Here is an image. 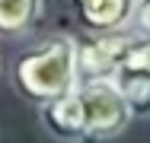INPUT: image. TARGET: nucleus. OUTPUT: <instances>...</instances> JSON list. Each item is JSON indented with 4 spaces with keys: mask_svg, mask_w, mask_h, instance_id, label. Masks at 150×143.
<instances>
[{
    "mask_svg": "<svg viewBox=\"0 0 150 143\" xmlns=\"http://www.w3.org/2000/svg\"><path fill=\"white\" fill-rule=\"evenodd\" d=\"M80 26L86 32H118L131 29L134 0H70Z\"/></svg>",
    "mask_w": 150,
    "mask_h": 143,
    "instance_id": "4",
    "label": "nucleus"
},
{
    "mask_svg": "<svg viewBox=\"0 0 150 143\" xmlns=\"http://www.w3.org/2000/svg\"><path fill=\"white\" fill-rule=\"evenodd\" d=\"M77 99V121H80V143H105L121 137L134 114L128 111L125 99L112 80H93V83H77L74 86Z\"/></svg>",
    "mask_w": 150,
    "mask_h": 143,
    "instance_id": "2",
    "label": "nucleus"
},
{
    "mask_svg": "<svg viewBox=\"0 0 150 143\" xmlns=\"http://www.w3.org/2000/svg\"><path fill=\"white\" fill-rule=\"evenodd\" d=\"M112 86L118 89V95L125 99L128 111L134 118H150V76L118 67L112 76Z\"/></svg>",
    "mask_w": 150,
    "mask_h": 143,
    "instance_id": "5",
    "label": "nucleus"
},
{
    "mask_svg": "<svg viewBox=\"0 0 150 143\" xmlns=\"http://www.w3.org/2000/svg\"><path fill=\"white\" fill-rule=\"evenodd\" d=\"M137 41L134 29L118 32H90L86 38H74V67H77V83L93 80H112L121 67L125 54Z\"/></svg>",
    "mask_w": 150,
    "mask_h": 143,
    "instance_id": "3",
    "label": "nucleus"
},
{
    "mask_svg": "<svg viewBox=\"0 0 150 143\" xmlns=\"http://www.w3.org/2000/svg\"><path fill=\"white\" fill-rule=\"evenodd\" d=\"M131 26L137 35L150 38V0H134V16H131Z\"/></svg>",
    "mask_w": 150,
    "mask_h": 143,
    "instance_id": "7",
    "label": "nucleus"
},
{
    "mask_svg": "<svg viewBox=\"0 0 150 143\" xmlns=\"http://www.w3.org/2000/svg\"><path fill=\"white\" fill-rule=\"evenodd\" d=\"M45 0H0V35H26L42 19Z\"/></svg>",
    "mask_w": 150,
    "mask_h": 143,
    "instance_id": "6",
    "label": "nucleus"
},
{
    "mask_svg": "<svg viewBox=\"0 0 150 143\" xmlns=\"http://www.w3.org/2000/svg\"><path fill=\"white\" fill-rule=\"evenodd\" d=\"M13 89L42 108L45 102L61 99L77 86V67H74V38L70 35H48L45 41L26 48L13 60Z\"/></svg>",
    "mask_w": 150,
    "mask_h": 143,
    "instance_id": "1",
    "label": "nucleus"
}]
</instances>
